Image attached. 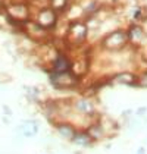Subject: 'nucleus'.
<instances>
[{
	"mask_svg": "<svg viewBox=\"0 0 147 154\" xmlns=\"http://www.w3.org/2000/svg\"><path fill=\"white\" fill-rule=\"evenodd\" d=\"M71 144H74L75 147H80V148H91L96 142L90 138L86 129H78L75 132L74 138L71 140Z\"/></svg>",
	"mask_w": 147,
	"mask_h": 154,
	"instance_id": "obj_11",
	"label": "nucleus"
},
{
	"mask_svg": "<svg viewBox=\"0 0 147 154\" xmlns=\"http://www.w3.org/2000/svg\"><path fill=\"white\" fill-rule=\"evenodd\" d=\"M71 106H72V113L74 115H78V116H86V118H91L96 119L99 118L97 107L96 103L93 101L91 97H87V95H80V97H75L71 100Z\"/></svg>",
	"mask_w": 147,
	"mask_h": 154,
	"instance_id": "obj_3",
	"label": "nucleus"
},
{
	"mask_svg": "<svg viewBox=\"0 0 147 154\" xmlns=\"http://www.w3.org/2000/svg\"><path fill=\"white\" fill-rule=\"evenodd\" d=\"M2 110H3V116H8V118H12V115H13V112H12V109L8 106V104H3L2 106Z\"/></svg>",
	"mask_w": 147,
	"mask_h": 154,
	"instance_id": "obj_16",
	"label": "nucleus"
},
{
	"mask_svg": "<svg viewBox=\"0 0 147 154\" xmlns=\"http://www.w3.org/2000/svg\"><path fill=\"white\" fill-rule=\"evenodd\" d=\"M52 126H53L56 135H58L61 140L68 141V142H71V140H72L74 135H75V132L78 131V128L74 125L72 122H69V120H59V122L53 123Z\"/></svg>",
	"mask_w": 147,
	"mask_h": 154,
	"instance_id": "obj_7",
	"label": "nucleus"
},
{
	"mask_svg": "<svg viewBox=\"0 0 147 154\" xmlns=\"http://www.w3.org/2000/svg\"><path fill=\"white\" fill-rule=\"evenodd\" d=\"M127 35H128V46L140 50L147 46V34L140 24H131L127 28Z\"/></svg>",
	"mask_w": 147,
	"mask_h": 154,
	"instance_id": "obj_5",
	"label": "nucleus"
},
{
	"mask_svg": "<svg viewBox=\"0 0 147 154\" xmlns=\"http://www.w3.org/2000/svg\"><path fill=\"white\" fill-rule=\"evenodd\" d=\"M33 21L40 26H43L44 29L53 32L56 25L59 24V15L49 6H43V8H38L36 12L33 13Z\"/></svg>",
	"mask_w": 147,
	"mask_h": 154,
	"instance_id": "obj_4",
	"label": "nucleus"
},
{
	"mask_svg": "<svg viewBox=\"0 0 147 154\" xmlns=\"http://www.w3.org/2000/svg\"><path fill=\"white\" fill-rule=\"evenodd\" d=\"M106 82L108 85H122V87H130V88H135V82H137V72L128 71H118L113 72L106 76Z\"/></svg>",
	"mask_w": 147,
	"mask_h": 154,
	"instance_id": "obj_6",
	"label": "nucleus"
},
{
	"mask_svg": "<svg viewBox=\"0 0 147 154\" xmlns=\"http://www.w3.org/2000/svg\"><path fill=\"white\" fill-rule=\"evenodd\" d=\"M134 116H137V118H146L147 116V106H140L137 107L134 110Z\"/></svg>",
	"mask_w": 147,
	"mask_h": 154,
	"instance_id": "obj_14",
	"label": "nucleus"
},
{
	"mask_svg": "<svg viewBox=\"0 0 147 154\" xmlns=\"http://www.w3.org/2000/svg\"><path fill=\"white\" fill-rule=\"evenodd\" d=\"M47 6L52 8L58 15H62L68 11V8L71 6V0H49Z\"/></svg>",
	"mask_w": 147,
	"mask_h": 154,
	"instance_id": "obj_12",
	"label": "nucleus"
},
{
	"mask_svg": "<svg viewBox=\"0 0 147 154\" xmlns=\"http://www.w3.org/2000/svg\"><path fill=\"white\" fill-rule=\"evenodd\" d=\"M135 154H147V151H146L144 147H138V150H137V153Z\"/></svg>",
	"mask_w": 147,
	"mask_h": 154,
	"instance_id": "obj_17",
	"label": "nucleus"
},
{
	"mask_svg": "<svg viewBox=\"0 0 147 154\" xmlns=\"http://www.w3.org/2000/svg\"><path fill=\"white\" fill-rule=\"evenodd\" d=\"M135 88L140 90H147V69H143L137 73V82H135Z\"/></svg>",
	"mask_w": 147,
	"mask_h": 154,
	"instance_id": "obj_13",
	"label": "nucleus"
},
{
	"mask_svg": "<svg viewBox=\"0 0 147 154\" xmlns=\"http://www.w3.org/2000/svg\"><path fill=\"white\" fill-rule=\"evenodd\" d=\"M71 56L66 51H61L56 59L50 63V66L47 68V72H53V73H61V72H68L71 71Z\"/></svg>",
	"mask_w": 147,
	"mask_h": 154,
	"instance_id": "obj_8",
	"label": "nucleus"
},
{
	"mask_svg": "<svg viewBox=\"0 0 147 154\" xmlns=\"http://www.w3.org/2000/svg\"><path fill=\"white\" fill-rule=\"evenodd\" d=\"M97 120L102 123V126H103V129L106 131V134H108V138H112V137H115L119 129H121V125L115 120L113 118H110L108 115H99Z\"/></svg>",
	"mask_w": 147,
	"mask_h": 154,
	"instance_id": "obj_9",
	"label": "nucleus"
},
{
	"mask_svg": "<svg viewBox=\"0 0 147 154\" xmlns=\"http://www.w3.org/2000/svg\"><path fill=\"white\" fill-rule=\"evenodd\" d=\"M86 131H87V134L90 135V138L94 142H102V141H105V140H108V134H106V131L103 129L102 123L99 122L97 119L93 120L86 128Z\"/></svg>",
	"mask_w": 147,
	"mask_h": 154,
	"instance_id": "obj_10",
	"label": "nucleus"
},
{
	"mask_svg": "<svg viewBox=\"0 0 147 154\" xmlns=\"http://www.w3.org/2000/svg\"><path fill=\"white\" fill-rule=\"evenodd\" d=\"M128 47V35L127 29L124 28H116L106 32L100 38L99 48L108 53H115V51H122Z\"/></svg>",
	"mask_w": 147,
	"mask_h": 154,
	"instance_id": "obj_1",
	"label": "nucleus"
},
{
	"mask_svg": "<svg viewBox=\"0 0 147 154\" xmlns=\"http://www.w3.org/2000/svg\"><path fill=\"white\" fill-rule=\"evenodd\" d=\"M49 84L56 91H75L81 88L83 79L74 75L71 71L61 73L49 72Z\"/></svg>",
	"mask_w": 147,
	"mask_h": 154,
	"instance_id": "obj_2",
	"label": "nucleus"
},
{
	"mask_svg": "<svg viewBox=\"0 0 147 154\" xmlns=\"http://www.w3.org/2000/svg\"><path fill=\"white\" fill-rule=\"evenodd\" d=\"M133 116H134V110H133V109H125V110L121 112V118H122L125 122L130 118H133Z\"/></svg>",
	"mask_w": 147,
	"mask_h": 154,
	"instance_id": "obj_15",
	"label": "nucleus"
}]
</instances>
